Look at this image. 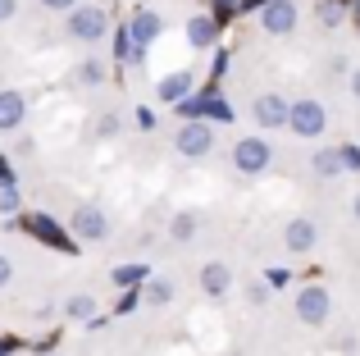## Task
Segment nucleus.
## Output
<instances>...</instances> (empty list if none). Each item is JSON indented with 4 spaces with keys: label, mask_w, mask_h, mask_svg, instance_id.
Masks as SVG:
<instances>
[{
    "label": "nucleus",
    "mask_w": 360,
    "mask_h": 356,
    "mask_svg": "<svg viewBox=\"0 0 360 356\" xmlns=\"http://www.w3.org/2000/svg\"><path fill=\"white\" fill-rule=\"evenodd\" d=\"M288 128L297 137H319L328 128V106L324 101H292V119H288Z\"/></svg>",
    "instance_id": "nucleus-2"
},
{
    "label": "nucleus",
    "mask_w": 360,
    "mask_h": 356,
    "mask_svg": "<svg viewBox=\"0 0 360 356\" xmlns=\"http://www.w3.org/2000/svg\"><path fill=\"white\" fill-rule=\"evenodd\" d=\"M352 215H356V220H360V192H356V201H352Z\"/></svg>",
    "instance_id": "nucleus-38"
},
{
    "label": "nucleus",
    "mask_w": 360,
    "mask_h": 356,
    "mask_svg": "<svg viewBox=\"0 0 360 356\" xmlns=\"http://www.w3.org/2000/svg\"><path fill=\"white\" fill-rule=\"evenodd\" d=\"M229 288H233V269L224 265V260H210V265H201V293H205V297H214V302H219Z\"/></svg>",
    "instance_id": "nucleus-14"
},
{
    "label": "nucleus",
    "mask_w": 360,
    "mask_h": 356,
    "mask_svg": "<svg viewBox=\"0 0 360 356\" xmlns=\"http://www.w3.org/2000/svg\"><path fill=\"white\" fill-rule=\"evenodd\" d=\"M141 302L146 306H169L174 302V284H169V279H150V284L141 288Z\"/></svg>",
    "instance_id": "nucleus-19"
},
{
    "label": "nucleus",
    "mask_w": 360,
    "mask_h": 356,
    "mask_svg": "<svg viewBox=\"0 0 360 356\" xmlns=\"http://www.w3.org/2000/svg\"><path fill=\"white\" fill-rule=\"evenodd\" d=\"M183 32H187V46H192V51H210V46L219 42V23H214V14H192Z\"/></svg>",
    "instance_id": "nucleus-11"
},
{
    "label": "nucleus",
    "mask_w": 360,
    "mask_h": 356,
    "mask_svg": "<svg viewBox=\"0 0 360 356\" xmlns=\"http://www.w3.org/2000/svg\"><path fill=\"white\" fill-rule=\"evenodd\" d=\"M41 9H64V14H73V9H78V0H41Z\"/></svg>",
    "instance_id": "nucleus-32"
},
{
    "label": "nucleus",
    "mask_w": 360,
    "mask_h": 356,
    "mask_svg": "<svg viewBox=\"0 0 360 356\" xmlns=\"http://www.w3.org/2000/svg\"><path fill=\"white\" fill-rule=\"evenodd\" d=\"M269 0H242V9H264Z\"/></svg>",
    "instance_id": "nucleus-37"
},
{
    "label": "nucleus",
    "mask_w": 360,
    "mask_h": 356,
    "mask_svg": "<svg viewBox=\"0 0 360 356\" xmlns=\"http://www.w3.org/2000/svg\"><path fill=\"white\" fill-rule=\"evenodd\" d=\"M338 151H342V170L360 174V146H356V142H347V146H338Z\"/></svg>",
    "instance_id": "nucleus-24"
},
{
    "label": "nucleus",
    "mask_w": 360,
    "mask_h": 356,
    "mask_svg": "<svg viewBox=\"0 0 360 356\" xmlns=\"http://www.w3.org/2000/svg\"><path fill=\"white\" fill-rule=\"evenodd\" d=\"M137 302H141V293H119V302H115V315H128V311H137Z\"/></svg>",
    "instance_id": "nucleus-28"
},
{
    "label": "nucleus",
    "mask_w": 360,
    "mask_h": 356,
    "mask_svg": "<svg viewBox=\"0 0 360 356\" xmlns=\"http://www.w3.org/2000/svg\"><path fill=\"white\" fill-rule=\"evenodd\" d=\"M288 269H269V274H264V284H269V288H288Z\"/></svg>",
    "instance_id": "nucleus-30"
},
{
    "label": "nucleus",
    "mask_w": 360,
    "mask_h": 356,
    "mask_svg": "<svg viewBox=\"0 0 360 356\" xmlns=\"http://www.w3.org/2000/svg\"><path fill=\"white\" fill-rule=\"evenodd\" d=\"M14 348H18V338H0V356H14Z\"/></svg>",
    "instance_id": "nucleus-35"
},
{
    "label": "nucleus",
    "mask_w": 360,
    "mask_h": 356,
    "mask_svg": "<svg viewBox=\"0 0 360 356\" xmlns=\"http://www.w3.org/2000/svg\"><path fill=\"white\" fill-rule=\"evenodd\" d=\"M174 146H178V155H187V160H205V155L214 151V133H210V124H178Z\"/></svg>",
    "instance_id": "nucleus-7"
},
{
    "label": "nucleus",
    "mask_w": 360,
    "mask_h": 356,
    "mask_svg": "<svg viewBox=\"0 0 360 356\" xmlns=\"http://www.w3.org/2000/svg\"><path fill=\"white\" fill-rule=\"evenodd\" d=\"M310 170H315L319 178H338V174H347V170H342V151H338V146H319V151L310 155Z\"/></svg>",
    "instance_id": "nucleus-17"
},
{
    "label": "nucleus",
    "mask_w": 360,
    "mask_h": 356,
    "mask_svg": "<svg viewBox=\"0 0 360 356\" xmlns=\"http://www.w3.org/2000/svg\"><path fill=\"white\" fill-rule=\"evenodd\" d=\"M210 69H214V78H219V73L229 69V51H219V55H214V64H210Z\"/></svg>",
    "instance_id": "nucleus-34"
},
{
    "label": "nucleus",
    "mask_w": 360,
    "mask_h": 356,
    "mask_svg": "<svg viewBox=\"0 0 360 356\" xmlns=\"http://www.w3.org/2000/svg\"><path fill=\"white\" fill-rule=\"evenodd\" d=\"M14 14H18V0H0V23H9Z\"/></svg>",
    "instance_id": "nucleus-33"
},
{
    "label": "nucleus",
    "mask_w": 360,
    "mask_h": 356,
    "mask_svg": "<svg viewBox=\"0 0 360 356\" xmlns=\"http://www.w3.org/2000/svg\"><path fill=\"white\" fill-rule=\"evenodd\" d=\"M132 124H137L141 133H155L160 119H155V110H150V106H137V110H132Z\"/></svg>",
    "instance_id": "nucleus-23"
},
{
    "label": "nucleus",
    "mask_w": 360,
    "mask_h": 356,
    "mask_svg": "<svg viewBox=\"0 0 360 356\" xmlns=\"http://www.w3.org/2000/svg\"><path fill=\"white\" fill-rule=\"evenodd\" d=\"M9 279H14V260L0 256V288H9Z\"/></svg>",
    "instance_id": "nucleus-31"
},
{
    "label": "nucleus",
    "mask_w": 360,
    "mask_h": 356,
    "mask_svg": "<svg viewBox=\"0 0 360 356\" xmlns=\"http://www.w3.org/2000/svg\"><path fill=\"white\" fill-rule=\"evenodd\" d=\"M78 82L82 87H101V82H105V64L101 60H82L78 64Z\"/></svg>",
    "instance_id": "nucleus-21"
},
{
    "label": "nucleus",
    "mask_w": 360,
    "mask_h": 356,
    "mask_svg": "<svg viewBox=\"0 0 360 356\" xmlns=\"http://www.w3.org/2000/svg\"><path fill=\"white\" fill-rule=\"evenodd\" d=\"M110 279H115L119 293H141V288L150 284V269L146 265H115V274H110Z\"/></svg>",
    "instance_id": "nucleus-16"
},
{
    "label": "nucleus",
    "mask_w": 360,
    "mask_h": 356,
    "mask_svg": "<svg viewBox=\"0 0 360 356\" xmlns=\"http://www.w3.org/2000/svg\"><path fill=\"white\" fill-rule=\"evenodd\" d=\"M192 82H196V78H192L187 69H183V73H169V78L155 82V96L165 101V106H183V101L192 96Z\"/></svg>",
    "instance_id": "nucleus-12"
},
{
    "label": "nucleus",
    "mask_w": 360,
    "mask_h": 356,
    "mask_svg": "<svg viewBox=\"0 0 360 356\" xmlns=\"http://www.w3.org/2000/svg\"><path fill=\"white\" fill-rule=\"evenodd\" d=\"M315 18H319L324 27H338V23L347 18V5H342V0H324V5L315 9Z\"/></svg>",
    "instance_id": "nucleus-22"
},
{
    "label": "nucleus",
    "mask_w": 360,
    "mask_h": 356,
    "mask_svg": "<svg viewBox=\"0 0 360 356\" xmlns=\"http://www.w3.org/2000/svg\"><path fill=\"white\" fill-rule=\"evenodd\" d=\"M238 14V0H214V23H219V18H233Z\"/></svg>",
    "instance_id": "nucleus-29"
},
{
    "label": "nucleus",
    "mask_w": 360,
    "mask_h": 356,
    "mask_svg": "<svg viewBox=\"0 0 360 356\" xmlns=\"http://www.w3.org/2000/svg\"><path fill=\"white\" fill-rule=\"evenodd\" d=\"M233 165H238V174H264L274 165V146L264 142V137H242L238 146H233Z\"/></svg>",
    "instance_id": "nucleus-4"
},
{
    "label": "nucleus",
    "mask_w": 360,
    "mask_h": 356,
    "mask_svg": "<svg viewBox=\"0 0 360 356\" xmlns=\"http://www.w3.org/2000/svg\"><path fill=\"white\" fill-rule=\"evenodd\" d=\"M64 320H82V324L101 320V315H96V302H91V297H69V302H64Z\"/></svg>",
    "instance_id": "nucleus-18"
},
{
    "label": "nucleus",
    "mask_w": 360,
    "mask_h": 356,
    "mask_svg": "<svg viewBox=\"0 0 360 356\" xmlns=\"http://www.w3.org/2000/svg\"><path fill=\"white\" fill-rule=\"evenodd\" d=\"M69 233L78 242H105L110 238V215L101 205H78L73 220H69Z\"/></svg>",
    "instance_id": "nucleus-5"
},
{
    "label": "nucleus",
    "mask_w": 360,
    "mask_h": 356,
    "mask_svg": "<svg viewBox=\"0 0 360 356\" xmlns=\"http://www.w3.org/2000/svg\"><path fill=\"white\" fill-rule=\"evenodd\" d=\"M128 32H132V42H137L141 51H146V46H155V37L165 32V18H160L155 9H146V5H141L137 14L128 18Z\"/></svg>",
    "instance_id": "nucleus-10"
},
{
    "label": "nucleus",
    "mask_w": 360,
    "mask_h": 356,
    "mask_svg": "<svg viewBox=\"0 0 360 356\" xmlns=\"http://www.w3.org/2000/svg\"><path fill=\"white\" fill-rule=\"evenodd\" d=\"M352 96L360 101V69H352Z\"/></svg>",
    "instance_id": "nucleus-36"
},
{
    "label": "nucleus",
    "mask_w": 360,
    "mask_h": 356,
    "mask_svg": "<svg viewBox=\"0 0 360 356\" xmlns=\"http://www.w3.org/2000/svg\"><path fill=\"white\" fill-rule=\"evenodd\" d=\"M297 18H301L297 0H269V5L260 9V27H264L269 37H288V32H297Z\"/></svg>",
    "instance_id": "nucleus-9"
},
{
    "label": "nucleus",
    "mask_w": 360,
    "mask_h": 356,
    "mask_svg": "<svg viewBox=\"0 0 360 356\" xmlns=\"http://www.w3.org/2000/svg\"><path fill=\"white\" fill-rule=\"evenodd\" d=\"M356 9H360V5H356Z\"/></svg>",
    "instance_id": "nucleus-39"
},
{
    "label": "nucleus",
    "mask_w": 360,
    "mask_h": 356,
    "mask_svg": "<svg viewBox=\"0 0 360 356\" xmlns=\"http://www.w3.org/2000/svg\"><path fill=\"white\" fill-rule=\"evenodd\" d=\"M169 238H174V242H192L196 238V215L192 210H178L174 220H169Z\"/></svg>",
    "instance_id": "nucleus-20"
},
{
    "label": "nucleus",
    "mask_w": 360,
    "mask_h": 356,
    "mask_svg": "<svg viewBox=\"0 0 360 356\" xmlns=\"http://www.w3.org/2000/svg\"><path fill=\"white\" fill-rule=\"evenodd\" d=\"M251 119L264 128V133H274V128H288L292 119V101H283L278 91H264V96L251 101Z\"/></svg>",
    "instance_id": "nucleus-6"
},
{
    "label": "nucleus",
    "mask_w": 360,
    "mask_h": 356,
    "mask_svg": "<svg viewBox=\"0 0 360 356\" xmlns=\"http://www.w3.org/2000/svg\"><path fill=\"white\" fill-rule=\"evenodd\" d=\"M297 315H301V324H324L328 315H333V297H328V288H319V284H306L297 293Z\"/></svg>",
    "instance_id": "nucleus-8"
},
{
    "label": "nucleus",
    "mask_w": 360,
    "mask_h": 356,
    "mask_svg": "<svg viewBox=\"0 0 360 356\" xmlns=\"http://www.w3.org/2000/svg\"><path fill=\"white\" fill-rule=\"evenodd\" d=\"M119 128H123V124H119V115H101L96 133H101V137H119Z\"/></svg>",
    "instance_id": "nucleus-27"
},
{
    "label": "nucleus",
    "mask_w": 360,
    "mask_h": 356,
    "mask_svg": "<svg viewBox=\"0 0 360 356\" xmlns=\"http://www.w3.org/2000/svg\"><path fill=\"white\" fill-rule=\"evenodd\" d=\"M14 229H27L32 238H41L46 247H55V251H73V247H78V238H73L69 229H60L51 215H27V220H14Z\"/></svg>",
    "instance_id": "nucleus-3"
},
{
    "label": "nucleus",
    "mask_w": 360,
    "mask_h": 356,
    "mask_svg": "<svg viewBox=\"0 0 360 356\" xmlns=\"http://www.w3.org/2000/svg\"><path fill=\"white\" fill-rule=\"evenodd\" d=\"M283 242H288L292 256H306V251H315L319 229H315L310 220H292V224H288V233H283Z\"/></svg>",
    "instance_id": "nucleus-13"
},
{
    "label": "nucleus",
    "mask_w": 360,
    "mask_h": 356,
    "mask_svg": "<svg viewBox=\"0 0 360 356\" xmlns=\"http://www.w3.org/2000/svg\"><path fill=\"white\" fill-rule=\"evenodd\" d=\"M64 27H69L73 42H101V37L110 32V9L105 5H78Z\"/></svg>",
    "instance_id": "nucleus-1"
},
{
    "label": "nucleus",
    "mask_w": 360,
    "mask_h": 356,
    "mask_svg": "<svg viewBox=\"0 0 360 356\" xmlns=\"http://www.w3.org/2000/svg\"><path fill=\"white\" fill-rule=\"evenodd\" d=\"M246 297H251L255 306H264V302H269V284H264V279H251V288H246Z\"/></svg>",
    "instance_id": "nucleus-26"
},
{
    "label": "nucleus",
    "mask_w": 360,
    "mask_h": 356,
    "mask_svg": "<svg viewBox=\"0 0 360 356\" xmlns=\"http://www.w3.org/2000/svg\"><path fill=\"white\" fill-rule=\"evenodd\" d=\"M18 205H23V201H18L14 187H0V215H18Z\"/></svg>",
    "instance_id": "nucleus-25"
},
{
    "label": "nucleus",
    "mask_w": 360,
    "mask_h": 356,
    "mask_svg": "<svg viewBox=\"0 0 360 356\" xmlns=\"http://www.w3.org/2000/svg\"><path fill=\"white\" fill-rule=\"evenodd\" d=\"M27 119V101L23 91H0V133H14Z\"/></svg>",
    "instance_id": "nucleus-15"
}]
</instances>
